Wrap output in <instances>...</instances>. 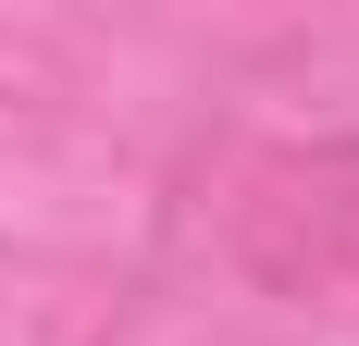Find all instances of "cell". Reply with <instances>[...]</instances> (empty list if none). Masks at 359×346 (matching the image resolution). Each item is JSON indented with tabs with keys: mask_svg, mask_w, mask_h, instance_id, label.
Instances as JSON below:
<instances>
[{
	"mask_svg": "<svg viewBox=\"0 0 359 346\" xmlns=\"http://www.w3.org/2000/svg\"><path fill=\"white\" fill-rule=\"evenodd\" d=\"M236 272L273 297L359 284V137H310L236 186Z\"/></svg>",
	"mask_w": 359,
	"mask_h": 346,
	"instance_id": "obj_1",
	"label": "cell"
}]
</instances>
